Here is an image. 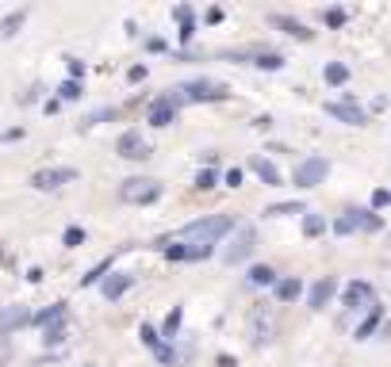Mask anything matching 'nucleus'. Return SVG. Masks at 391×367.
Listing matches in <instances>:
<instances>
[{"instance_id": "nucleus-1", "label": "nucleus", "mask_w": 391, "mask_h": 367, "mask_svg": "<svg viewBox=\"0 0 391 367\" xmlns=\"http://www.w3.org/2000/svg\"><path fill=\"white\" fill-rule=\"evenodd\" d=\"M238 229V218L234 214H208V218H196L188 226L176 229V241H188V245H211L215 249L226 234Z\"/></svg>"}, {"instance_id": "nucleus-2", "label": "nucleus", "mask_w": 391, "mask_h": 367, "mask_svg": "<svg viewBox=\"0 0 391 367\" xmlns=\"http://www.w3.org/2000/svg\"><path fill=\"white\" fill-rule=\"evenodd\" d=\"M326 176H330V157H322V153L303 157V161H295V169H291V184L300 191H311V188H318V184H326Z\"/></svg>"}, {"instance_id": "nucleus-3", "label": "nucleus", "mask_w": 391, "mask_h": 367, "mask_svg": "<svg viewBox=\"0 0 391 367\" xmlns=\"http://www.w3.org/2000/svg\"><path fill=\"white\" fill-rule=\"evenodd\" d=\"M176 96L184 104H219V100H230V88L223 81H208V77H196V81H184L176 88Z\"/></svg>"}, {"instance_id": "nucleus-4", "label": "nucleus", "mask_w": 391, "mask_h": 367, "mask_svg": "<svg viewBox=\"0 0 391 367\" xmlns=\"http://www.w3.org/2000/svg\"><path fill=\"white\" fill-rule=\"evenodd\" d=\"M161 191L165 188H161V180H154V176H131V180L119 184V199H123V203H134V207L158 203Z\"/></svg>"}, {"instance_id": "nucleus-5", "label": "nucleus", "mask_w": 391, "mask_h": 367, "mask_svg": "<svg viewBox=\"0 0 391 367\" xmlns=\"http://www.w3.org/2000/svg\"><path fill=\"white\" fill-rule=\"evenodd\" d=\"M246 337H250L253 348H265V344L276 337V318H273V310H269L265 302L250 306V318H246Z\"/></svg>"}, {"instance_id": "nucleus-6", "label": "nucleus", "mask_w": 391, "mask_h": 367, "mask_svg": "<svg viewBox=\"0 0 391 367\" xmlns=\"http://www.w3.org/2000/svg\"><path fill=\"white\" fill-rule=\"evenodd\" d=\"M376 306V283L372 279H349V283L341 287V310L349 314H361V310H372Z\"/></svg>"}, {"instance_id": "nucleus-7", "label": "nucleus", "mask_w": 391, "mask_h": 367, "mask_svg": "<svg viewBox=\"0 0 391 367\" xmlns=\"http://www.w3.org/2000/svg\"><path fill=\"white\" fill-rule=\"evenodd\" d=\"M253 249H257V229L250 226V222H238V229H234V237H230V245L223 249V261L230 264H246L253 256Z\"/></svg>"}, {"instance_id": "nucleus-8", "label": "nucleus", "mask_w": 391, "mask_h": 367, "mask_svg": "<svg viewBox=\"0 0 391 367\" xmlns=\"http://www.w3.org/2000/svg\"><path fill=\"white\" fill-rule=\"evenodd\" d=\"M326 115L345 122V126H368V111L357 104L353 92H341V100H326Z\"/></svg>"}, {"instance_id": "nucleus-9", "label": "nucleus", "mask_w": 391, "mask_h": 367, "mask_svg": "<svg viewBox=\"0 0 391 367\" xmlns=\"http://www.w3.org/2000/svg\"><path fill=\"white\" fill-rule=\"evenodd\" d=\"M184 100L176 96V92H165V96H158L150 104V111H146V122L150 126H158V131H165V126H173L176 122V111H181Z\"/></svg>"}, {"instance_id": "nucleus-10", "label": "nucleus", "mask_w": 391, "mask_h": 367, "mask_svg": "<svg viewBox=\"0 0 391 367\" xmlns=\"http://www.w3.org/2000/svg\"><path fill=\"white\" fill-rule=\"evenodd\" d=\"M77 180V169H69V164H54V169H39L31 176V188L35 191H54L62 188V184H73Z\"/></svg>"}, {"instance_id": "nucleus-11", "label": "nucleus", "mask_w": 391, "mask_h": 367, "mask_svg": "<svg viewBox=\"0 0 391 367\" xmlns=\"http://www.w3.org/2000/svg\"><path fill=\"white\" fill-rule=\"evenodd\" d=\"M116 153L123 157V161H146L154 149H150V142L142 138L138 131H123L119 134V142H116Z\"/></svg>"}, {"instance_id": "nucleus-12", "label": "nucleus", "mask_w": 391, "mask_h": 367, "mask_svg": "<svg viewBox=\"0 0 391 367\" xmlns=\"http://www.w3.org/2000/svg\"><path fill=\"white\" fill-rule=\"evenodd\" d=\"M334 294H338V279H334V276H322V279H315V283H311L307 306L318 314V310H326V306L334 302Z\"/></svg>"}, {"instance_id": "nucleus-13", "label": "nucleus", "mask_w": 391, "mask_h": 367, "mask_svg": "<svg viewBox=\"0 0 391 367\" xmlns=\"http://www.w3.org/2000/svg\"><path fill=\"white\" fill-rule=\"evenodd\" d=\"M383 318H388V306H383V302H376L372 310L365 314V321H361V326L353 329V341H361V344H365V341H372V337L383 329Z\"/></svg>"}, {"instance_id": "nucleus-14", "label": "nucleus", "mask_w": 391, "mask_h": 367, "mask_svg": "<svg viewBox=\"0 0 391 367\" xmlns=\"http://www.w3.org/2000/svg\"><path fill=\"white\" fill-rule=\"evenodd\" d=\"M269 23L276 27V31H284V35H291V39H300V42H311L315 39V31H311L303 19H295V16H284V12H273L269 16Z\"/></svg>"}, {"instance_id": "nucleus-15", "label": "nucleus", "mask_w": 391, "mask_h": 367, "mask_svg": "<svg viewBox=\"0 0 391 367\" xmlns=\"http://www.w3.org/2000/svg\"><path fill=\"white\" fill-rule=\"evenodd\" d=\"M250 172L261 180V184H265V188H280V184H284L280 169H276V164L269 161V157H261V153H257V157H250Z\"/></svg>"}, {"instance_id": "nucleus-16", "label": "nucleus", "mask_w": 391, "mask_h": 367, "mask_svg": "<svg viewBox=\"0 0 391 367\" xmlns=\"http://www.w3.org/2000/svg\"><path fill=\"white\" fill-rule=\"evenodd\" d=\"M131 287H134V276H131V272H111V276L100 283V294H104L108 302H116V299H123Z\"/></svg>"}, {"instance_id": "nucleus-17", "label": "nucleus", "mask_w": 391, "mask_h": 367, "mask_svg": "<svg viewBox=\"0 0 391 367\" xmlns=\"http://www.w3.org/2000/svg\"><path fill=\"white\" fill-rule=\"evenodd\" d=\"M273 294H276V302H300L307 294V287H303L300 276H284V279H276Z\"/></svg>"}, {"instance_id": "nucleus-18", "label": "nucleus", "mask_w": 391, "mask_h": 367, "mask_svg": "<svg viewBox=\"0 0 391 367\" xmlns=\"http://www.w3.org/2000/svg\"><path fill=\"white\" fill-rule=\"evenodd\" d=\"M250 66L265 69V73H280V69L288 66V57H284L280 50H253V54H250Z\"/></svg>"}, {"instance_id": "nucleus-19", "label": "nucleus", "mask_w": 391, "mask_h": 367, "mask_svg": "<svg viewBox=\"0 0 391 367\" xmlns=\"http://www.w3.org/2000/svg\"><path fill=\"white\" fill-rule=\"evenodd\" d=\"M27 321H31L27 306H0V333H12V329L27 326Z\"/></svg>"}, {"instance_id": "nucleus-20", "label": "nucleus", "mask_w": 391, "mask_h": 367, "mask_svg": "<svg viewBox=\"0 0 391 367\" xmlns=\"http://www.w3.org/2000/svg\"><path fill=\"white\" fill-rule=\"evenodd\" d=\"M345 211L353 214L357 229H365V234H380V229H383V218L372 211V207H345Z\"/></svg>"}, {"instance_id": "nucleus-21", "label": "nucleus", "mask_w": 391, "mask_h": 367, "mask_svg": "<svg viewBox=\"0 0 391 367\" xmlns=\"http://www.w3.org/2000/svg\"><path fill=\"white\" fill-rule=\"evenodd\" d=\"M322 81L330 84V88H345V84H349V66H345V62H326Z\"/></svg>"}, {"instance_id": "nucleus-22", "label": "nucleus", "mask_w": 391, "mask_h": 367, "mask_svg": "<svg viewBox=\"0 0 391 367\" xmlns=\"http://www.w3.org/2000/svg\"><path fill=\"white\" fill-rule=\"evenodd\" d=\"M276 279H280V276H276L273 264H253V268L246 272V283H250V287H276Z\"/></svg>"}, {"instance_id": "nucleus-23", "label": "nucleus", "mask_w": 391, "mask_h": 367, "mask_svg": "<svg viewBox=\"0 0 391 367\" xmlns=\"http://www.w3.org/2000/svg\"><path fill=\"white\" fill-rule=\"evenodd\" d=\"M27 23V8H16V12H8L4 16V23H0V39H16L19 35V27Z\"/></svg>"}, {"instance_id": "nucleus-24", "label": "nucleus", "mask_w": 391, "mask_h": 367, "mask_svg": "<svg viewBox=\"0 0 391 367\" xmlns=\"http://www.w3.org/2000/svg\"><path fill=\"white\" fill-rule=\"evenodd\" d=\"M265 214H269V218H288V214H307V207H303L300 199H288V203H273V207H265Z\"/></svg>"}, {"instance_id": "nucleus-25", "label": "nucleus", "mask_w": 391, "mask_h": 367, "mask_svg": "<svg viewBox=\"0 0 391 367\" xmlns=\"http://www.w3.org/2000/svg\"><path fill=\"white\" fill-rule=\"evenodd\" d=\"M181 321H184V306H173L165 318V326H161V341H173L176 333H181Z\"/></svg>"}, {"instance_id": "nucleus-26", "label": "nucleus", "mask_w": 391, "mask_h": 367, "mask_svg": "<svg viewBox=\"0 0 391 367\" xmlns=\"http://www.w3.org/2000/svg\"><path fill=\"white\" fill-rule=\"evenodd\" d=\"M31 321H39V326H58V321H66V302H54L51 310H42V314H35Z\"/></svg>"}, {"instance_id": "nucleus-27", "label": "nucleus", "mask_w": 391, "mask_h": 367, "mask_svg": "<svg viewBox=\"0 0 391 367\" xmlns=\"http://www.w3.org/2000/svg\"><path fill=\"white\" fill-rule=\"evenodd\" d=\"M330 229H334V234H338V237H349V234H361V229H357V222H353V214H349V211H341L338 218L330 222Z\"/></svg>"}, {"instance_id": "nucleus-28", "label": "nucleus", "mask_w": 391, "mask_h": 367, "mask_svg": "<svg viewBox=\"0 0 391 367\" xmlns=\"http://www.w3.org/2000/svg\"><path fill=\"white\" fill-rule=\"evenodd\" d=\"M326 234V218L322 214H303V237H322Z\"/></svg>"}, {"instance_id": "nucleus-29", "label": "nucleus", "mask_w": 391, "mask_h": 367, "mask_svg": "<svg viewBox=\"0 0 391 367\" xmlns=\"http://www.w3.org/2000/svg\"><path fill=\"white\" fill-rule=\"evenodd\" d=\"M138 337H142V344H146L150 352H158L161 344H165V341H161V333L150 326V321H142V326H138Z\"/></svg>"}, {"instance_id": "nucleus-30", "label": "nucleus", "mask_w": 391, "mask_h": 367, "mask_svg": "<svg viewBox=\"0 0 391 367\" xmlns=\"http://www.w3.org/2000/svg\"><path fill=\"white\" fill-rule=\"evenodd\" d=\"M322 23L338 31V27H345V23H349V12H345V8H322Z\"/></svg>"}, {"instance_id": "nucleus-31", "label": "nucleus", "mask_w": 391, "mask_h": 367, "mask_svg": "<svg viewBox=\"0 0 391 367\" xmlns=\"http://www.w3.org/2000/svg\"><path fill=\"white\" fill-rule=\"evenodd\" d=\"M104 272H111V256L108 261H100L96 268L89 272V276H81V287H92V283H104Z\"/></svg>"}, {"instance_id": "nucleus-32", "label": "nucleus", "mask_w": 391, "mask_h": 367, "mask_svg": "<svg viewBox=\"0 0 391 367\" xmlns=\"http://www.w3.org/2000/svg\"><path fill=\"white\" fill-rule=\"evenodd\" d=\"M62 245H66V249H81V245H84V229H81V226H66V234H62Z\"/></svg>"}, {"instance_id": "nucleus-33", "label": "nucleus", "mask_w": 391, "mask_h": 367, "mask_svg": "<svg viewBox=\"0 0 391 367\" xmlns=\"http://www.w3.org/2000/svg\"><path fill=\"white\" fill-rule=\"evenodd\" d=\"M215 184H219V172L215 169H200V172H196V188H200V191H211Z\"/></svg>"}, {"instance_id": "nucleus-34", "label": "nucleus", "mask_w": 391, "mask_h": 367, "mask_svg": "<svg viewBox=\"0 0 391 367\" xmlns=\"http://www.w3.org/2000/svg\"><path fill=\"white\" fill-rule=\"evenodd\" d=\"M42 341H46V344H62V341H66V321L46 326V329H42Z\"/></svg>"}, {"instance_id": "nucleus-35", "label": "nucleus", "mask_w": 391, "mask_h": 367, "mask_svg": "<svg viewBox=\"0 0 391 367\" xmlns=\"http://www.w3.org/2000/svg\"><path fill=\"white\" fill-rule=\"evenodd\" d=\"M368 207H372V211L380 214L383 207H391V191H388V188H376V191H372V199H368Z\"/></svg>"}, {"instance_id": "nucleus-36", "label": "nucleus", "mask_w": 391, "mask_h": 367, "mask_svg": "<svg viewBox=\"0 0 391 367\" xmlns=\"http://www.w3.org/2000/svg\"><path fill=\"white\" fill-rule=\"evenodd\" d=\"M58 96H62V100H81V81H66V84L58 88Z\"/></svg>"}, {"instance_id": "nucleus-37", "label": "nucleus", "mask_w": 391, "mask_h": 367, "mask_svg": "<svg viewBox=\"0 0 391 367\" xmlns=\"http://www.w3.org/2000/svg\"><path fill=\"white\" fill-rule=\"evenodd\" d=\"M116 115H119L116 107H100V111H96L89 122H84V126H96V122H108V119H116Z\"/></svg>"}, {"instance_id": "nucleus-38", "label": "nucleus", "mask_w": 391, "mask_h": 367, "mask_svg": "<svg viewBox=\"0 0 391 367\" xmlns=\"http://www.w3.org/2000/svg\"><path fill=\"white\" fill-rule=\"evenodd\" d=\"M173 19H176V23H188V19H196L192 4H176V8H173Z\"/></svg>"}, {"instance_id": "nucleus-39", "label": "nucleus", "mask_w": 391, "mask_h": 367, "mask_svg": "<svg viewBox=\"0 0 391 367\" xmlns=\"http://www.w3.org/2000/svg\"><path fill=\"white\" fill-rule=\"evenodd\" d=\"M176 39H181L184 46H188V42L196 39V19H188V23H181V31H176Z\"/></svg>"}, {"instance_id": "nucleus-40", "label": "nucleus", "mask_w": 391, "mask_h": 367, "mask_svg": "<svg viewBox=\"0 0 391 367\" xmlns=\"http://www.w3.org/2000/svg\"><path fill=\"white\" fill-rule=\"evenodd\" d=\"M66 66H69V81L84 77V62H81V57H66Z\"/></svg>"}, {"instance_id": "nucleus-41", "label": "nucleus", "mask_w": 391, "mask_h": 367, "mask_svg": "<svg viewBox=\"0 0 391 367\" xmlns=\"http://www.w3.org/2000/svg\"><path fill=\"white\" fill-rule=\"evenodd\" d=\"M127 81H131V84L146 81V66H131V69H127Z\"/></svg>"}, {"instance_id": "nucleus-42", "label": "nucleus", "mask_w": 391, "mask_h": 367, "mask_svg": "<svg viewBox=\"0 0 391 367\" xmlns=\"http://www.w3.org/2000/svg\"><path fill=\"white\" fill-rule=\"evenodd\" d=\"M223 184H226V188H242V169H230L223 176Z\"/></svg>"}, {"instance_id": "nucleus-43", "label": "nucleus", "mask_w": 391, "mask_h": 367, "mask_svg": "<svg viewBox=\"0 0 391 367\" xmlns=\"http://www.w3.org/2000/svg\"><path fill=\"white\" fill-rule=\"evenodd\" d=\"M154 356H158V359H161V364H176V352H173V348H169V344H161V348H158V352H154Z\"/></svg>"}, {"instance_id": "nucleus-44", "label": "nucleus", "mask_w": 391, "mask_h": 367, "mask_svg": "<svg viewBox=\"0 0 391 367\" xmlns=\"http://www.w3.org/2000/svg\"><path fill=\"white\" fill-rule=\"evenodd\" d=\"M223 16H226L223 8H208V16H203V19H208V23H223Z\"/></svg>"}, {"instance_id": "nucleus-45", "label": "nucleus", "mask_w": 391, "mask_h": 367, "mask_svg": "<svg viewBox=\"0 0 391 367\" xmlns=\"http://www.w3.org/2000/svg\"><path fill=\"white\" fill-rule=\"evenodd\" d=\"M253 126H257V131H269V126H273V115H257V119H253Z\"/></svg>"}, {"instance_id": "nucleus-46", "label": "nucleus", "mask_w": 391, "mask_h": 367, "mask_svg": "<svg viewBox=\"0 0 391 367\" xmlns=\"http://www.w3.org/2000/svg\"><path fill=\"white\" fill-rule=\"evenodd\" d=\"M146 46H150L154 54H161V50H169V42H165V39H150V42H146Z\"/></svg>"}, {"instance_id": "nucleus-47", "label": "nucleus", "mask_w": 391, "mask_h": 367, "mask_svg": "<svg viewBox=\"0 0 391 367\" xmlns=\"http://www.w3.org/2000/svg\"><path fill=\"white\" fill-rule=\"evenodd\" d=\"M215 364H219V367H238V359H234V356H226V352H223V356H219Z\"/></svg>"}]
</instances>
